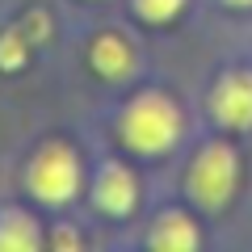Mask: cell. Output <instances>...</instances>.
Here are the masks:
<instances>
[{
    "label": "cell",
    "mask_w": 252,
    "mask_h": 252,
    "mask_svg": "<svg viewBox=\"0 0 252 252\" xmlns=\"http://www.w3.org/2000/svg\"><path fill=\"white\" fill-rule=\"evenodd\" d=\"M181 139V114L168 97L160 93H143L126 105L122 114V143H130L135 152L156 156V152H168L172 143Z\"/></svg>",
    "instance_id": "obj_1"
},
{
    "label": "cell",
    "mask_w": 252,
    "mask_h": 252,
    "mask_svg": "<svg viewBox=\"0 0 252 252\" xmlns=\"http://www.w3.org/2000/svg\"><path fill=\"white\" fill-rule=\"evenodd\" d=\"M235 181H240V160H235L231 147L210 143L198 160L189 164V198L198 206H223L235 193Z\"/></svg>",
    "instance_id": "obj_2"
},
{
    "label": "cell",
    "mask_w": 252,
    "mask_h": 252,
    "mask_svg": "<svg viewBox=\"0 0 252 252\" xmlns=\"http://www.w3.org/2000/svg\"><path fill=\"white\" fill-rule=\"evenodd\" d=\"M26 181H30V189H34L42 202L59 206V202H72V198H76V189H80V164H76L72 147L46 143L42 152L30 160Z\"/></svg>",
    "instance_id": "obj_3"
},
{
    "label": "cell",
    "mask_w": 252,
    "mask_h": 252,
    "mask_svg": "<svg viewBox=\"0 0 252 252\" xmlns=\"http://www.w3.org/2000/svg\"><path fill=\"white\" fill-rule=\"evenodd\" d=\"M210 105H215V118L223 126H231V130H248L252 126V72H231L219 80L215 97H210Z\"/></svg>",
    "instance_id": "obj_4"
},
{
    "label": "cell",
    "mask_w": 252,
    "mask_h": 252,
    "mask_svg": "<svg viewBox=\"0 0 252 252\" xmlns=\"http://www.w3.org/2000/svg\"><path fill=\"white\" fill-rule=\"evenodd\" d=\"M135 202H139L135 177L122 164H105L101 177H97V206L105 215H126V210H135Z\"/></svg>",
    "instance_id": "obj_5"
},
{
    "label": "cell",
    "mask_w": 252,
    "mask_h": 252,
    "mask_svg": "<svg viewBox=\"0 0 252 252\" xmlns=\"http://www.w3.org/2000/svg\"><path fill=\"white\" fill-rule=\"evenodd\" d=\"M89 59L93 67H97L101 76H109V80H122V76L135 72V51H130V42H126L122 34H97L89 46Z\"/></svg>",
    "instance_id": "obj_6"
},
{
    "label": "cell",
    "mask_w": 252,
    "mask_h": 252,
    "mask_svg": "<svg viewBox=\"0 0 252 252\" xmlns=\"http://www.w3.org/2000/svg\"><path fill=\"white\" fill-rule=\"evenodd\" d=\"M198 227L189 223L185 215H164L152 231V248H164V252H185V248H198Z\"/></svg>",
    "instance_id": "obj_7"
},
{
    "label": "cell",
    "mask_w": 252,
    "mask_h": 252,
    "mask_svg": "<svg viewBox=\"0 0 252 252\" xmlns=\"http://www.w3.org/2000/svg\"><path fill=\"white\" fill-rule=\"evenodd\" d=\"M38 248V231L26 215H4L0 219V252H34Z\"/></svg>",
    "instance_id": "obj_8"
},
{
    "label": "cell",
    "mask_w": 252,
    "mask_h": 252,
    "mask_svg": "<svg viewBox=\"0 0 252 252\" xmlns=\"http://www.w3.org/2000/svg\"><path fill=\"white\" fill-rule=\"evenodd\" d=\"M30 46H34V42H30V34L21 26L9 30V34L0 38V67H9V72H13V67H21L26 55H30Z\"/></svg>",
    "instance_id": "obj_9"
},
{
    "label": "cell",
    "mask_w": 252,
    "mask_h": 252,
    "mask_svg": "<svg viewBox=\"0 0 252 252\" xmlns=\"http://www.w3.org/2000/svg\"><path fill=\"white\" fill-rule=\"evenodd\" d=\"M135 4H139V13H143L147 21H172L185 0H135Z\"/></svg>",
    "instance_id": "obj_10"
},
{
    "label": "cell",
    "mask_w": 252,
    "mask_h": 252,
    "mask_svg": "<svg viewBox=\"0 0 252 252\" xmlns=\"http://www.w3.org/2000/svg\"><path fill=\"white\" fill-rule=\"evenodd\" d=\"M21 30L30 34V42H42V38H46V30H51V26H46V17H42V13H30V17L21 21Z\"/></svg>",
    "instance_id": "obj_11"
},
{
    "label": "cell",
    "mask_w": 252,
    "mask_h": 252,
    "mask_svg": "<svg viewBox=\"0 0 252 252\" xmlns=\"http://www.w3.org/2000/svg\"><path fill=\"white\" fill-rule=\"evenodd\" d=\"M51 244H55V248H76L80 240H76V231H67V227H59V231L51 235Z\"/></svg>",
    "instance_id": "obj_12"
},
{
    "label": "cell",
    "mask_w": 252,
    "mask_h": 252,
    "mask_svg": "<svg viewBox=\"0 0 252 252\" xmlns=\"http://www.w3.org/2000/svg\"><path fill=\"white\" fill-rule=\"evenodd\" d=\"M227 4H240V9H248V4H252V0H227Z\"/></svg>",
    "instance_id": "obj_13"
}]
</instances>
